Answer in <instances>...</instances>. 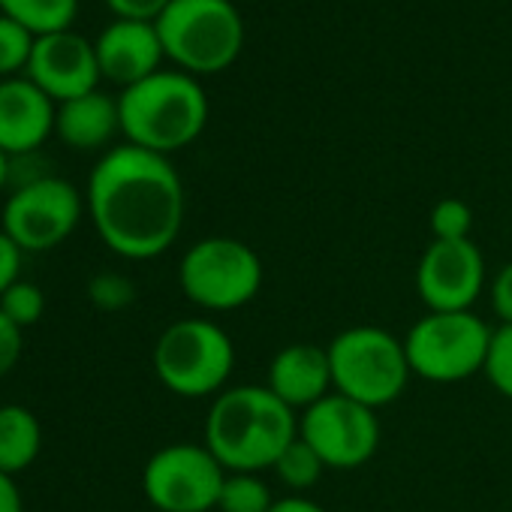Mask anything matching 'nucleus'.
<instances>
[{"label":"nucleus","mask_w":512,"mask_h":512,"mask_svg":"<svg viewBox=\"0 0 512 512\" xmlns=\"http://www.w3.org/2000/svg\"><path fill=\"white\" fill-rule=\"evenodd\" d=\"M85 205L94 232L115 256L145 263L178 241L187 196L169 157L124 142L94 163Z\"/></svg>","instance_id":"f257e3e1"},{"label":"nucleus","mask_w":512,"mask_h":512,"mask_svg":"<svg viewBox=\"0 0 512 512\" xmlns=\"http://www.w3.org/2000/svg\"><path fill=\"white\" fill-rule=\"evenodd\" d=\"M299 437V413L269 386H226L205 416V446L226 473L272 470Z\"/></svg>","instance_id":"f03ea898"},{"label":"nucleus","mask_w":512,"mask_h":512,"mask_svg":"<svg viewBox=\"0 0 512 512\" xmlns=\"http://www.w3.org/2000/svg\"><path fill=\"white\" fill-rule=\"evenodd\" d=\"M118 112L121 133L130 145L169 157L202 136L208 124V97L196 76L157 70L121 91Z\"/></svg>","instance_id":"7ed1b4c3"},{"label":"nucleus","mask_w":512,"mask_h":512,"mask_svg":"<svg viewBox=\"0 0 512 512\" xmlns=\"http://www.w3.org/2000/svg\"><path fill=\"white\" fill-rule=\"evenodd\" d=\"M154 28L175 70L196 79L229 70L244 49V19L232 0H172Z\"/></svg>","instance_id":"20e7f679"},{"label":"nucleus","mask_w":512,"mask_h":512,"mask_svg":"<svg viewBox=\"0 0 512 512\" xmlns=\"http://www.w3.org/2000/svg\"><path fill=\"white\" fill-rule=\"evenodd\" d=\"M151 365L157 380L178 398H217L235 368L229 332L205 317L166 326L154 344Z\"/></svg>","instance_id":"39448f33"},{"label":"nucleus","mask_w":512,"mask_h":512,"mask_svg":"<svg viewBox=\"0 0 512 512\" xmlns=\"http://www.w3.org/2000/svg\"><path fill=\"white\" fill-rule=\"evenodd\" d=\"M266 269L260 253L232 235H208L190 244L178 263L184 299L208 314H226L250 305L263 290Z\"/></svg>","instance_id":"423d86ee"},{"label":"nucleus","mask_w":512,"mask_h":512,"mask_svg":"<svg viewBox=\"0 0 512 512\" xmlns=\"http://www.w3.org/2000/svg\"><path fill=\"white\" fill-rule=\"evenodd\" d=\"M335 392L380 410L398 401L413 377L404 338L380 326H353L329 344Z\"/></svg>","instance_id":"0eeeda50"},{"label":"nucleus","mask_w":512,"mask_h":512,"mask_svg":"<svg viewBox=\"0 0 512 512\" xmlns=\"http://www.w3.org/2000/svg\"><path fill=\"white\" fill-rule=\"evenodd\" d=\"M494 329L473 311H428L404 338L410 371L428 383H461L485 371Z\"/></svg>","instance_id":"6e6552de"},{"label":"nucleus","mask_w":512,"mask_h":512,"mask_svg":"<svg viewBox=\"0 0 512 512\" xmlns=\"http://www.w3.org/2000/svg\"><path fill=\"white\" fill-rule=\"evenodd\" d=\"M85 196L61 175H37L22 181L4 202L0 229H4L22 253H46L61 247L85 214Z\"/></svg>","instance_id":"1a4fd4ad"},{"label":"nucleus","mask_w":512,"mask_h":512,"mask_svg":"<svg viewBox=\"0 0 512 512\" xmlns=\"http://www.w3.org/2000/svg\"><path fill=\"white\" fill-rule=\"evenodd\" d=\"M223 482L226 470L205 443H169L142 470V491L157 512H211Z\"/></svg>","instance_id":"9d476101"},{"label":"nucleus","mask_w":512,"mask_h":512,"mask_svg":"<svg viewBox=\"0 0 512 512\" xmlns=\"http://www.w3.org/2000/svg\"><path fill=\"white\" fill-rule=\"evenodd\" d=\"M299 437L320 455L326 470H356L380 449L377 410L332 392L299 413Z\"/></svg>","instance_id":"9b49d317"},{"label":"nucleus","mask_w":512,"mask_h":512,"mask_svg":"<svg viewBox=\"0 0 512 512\" xmlns=\"http://www.w3.org/2000/svg\"><path fill=\"white\" fill-rule=\"evenodd\" d=\"M416 290L428 311H470L485 290V260L473 238L431 241L416 266Z\"/></svg>","instance_id":"f8f14e48"},{"label":"nucleus","mask_w":512,"mask_h":512,"mask_svg":"<svg viewBox=\"0 0 512 512\" xmlns=\"http://www.w3.org/2000/svg\"><path fill=\"white\" fill-rule=\"evenodd\" d=\"M25 76L55 103L91 94L103 79L94 40H85L76 31L37 37Z\"/></svg>","instance_id":"ddd939ff"},{"label":"nucleus","mask_w":512,"mask_h":512,"mask_svg":"<svg viewBox=\"0 0 512 512\" xmlns=\"http://www.w3.org/2000/svg\"><path fill=\"white\" fill-rule=\"evenodd\" d=\"M58 103L28 76L0 79V151L10 160L31 157L55 133Z\"/></svg>","instance_id":"4468645a"},{"label":"nucleus","mask_w":512,"mask_h":512,"mask_svg":"<svg viewBox=\"0 0 512 512\" xmlns=\"http://www.w3.org/2000/svg\"><path fill=\"white\" fill-rule=\"evenodd\" d=\"M100 76L121 91L163 70V43L154 22L115 19L94 40Z\"/></svg>","instance_id":"2eb2a0df"},{"label":"nucleus","mask_w":512,"mask_h":512,"mask_svg":"<svg viewBox=\"0 0 512 512\" xmlns=\"http://www.w3.org/2000/svg\"><path fill=\"white\" fill-rule=\"evenodd\" d=\"M266 386L296 413L314 407L317 401L335 392L329 347H317L308 341L287 344L275 353Z\"/></svg>","instance_id":"dca6fc26"},{"label":"nucleus","mask_w":512,"mask_h":512,"mask_svg":"<svg viewBox=\"0 0 512 512\" xmlns=\"http://www.w3.org/2000/svg\"><path fill=\"white\" fill-rule=\"evenodd\" d=\"M121 133L118 100L103 94L100 88L82 94L76 100L58 103L55 112V136L73 151H100Z\"/></svg>","instance_id":"f3484780"},{"label":"nucleus","mask_w":512,"mask_h":512,"mask_svg":"<svg viewBox=\"0 0 512 512\" xmlns=\"http://www.w3.org/2000/svg\"><path fill=\"white\" fill-rule=\"evenodd\" d=\"M43 449V425L25 404H0V473L28 470Z\"/></svg>","instance_id":"a211bd4d"},{"label":"nucleus","mask_w":512,"mask_h":512,"mask_svg":"<svg viewBox=\"0 0 512 512\" xmlns=\"http://www.w3.org/2000/svg\"><path fill=\"white\" fill-rule=\"evenodd\" d=\"M0 16L28 28L34 37L73 31L79 0H0Z\"/></svg>","instance_id":"6ab92c4d"},{"label":"nucleus","mask_w":512,"mask_h":512,"mask_svg":"<svg viewBox=\"0 0 512 512\" xmlns=\"http://www.w3.org/2000/svg\"><path fill=\"white\" fill-rule=\"evenodd\" d=\"M272 506L275 497L260 473H226L217 500L220 512H269Z\"/></svg>","instance_id":"aec40b11"},{"label":"nucleus","mask_w":512,"mask_h":512,"mask_svg":"<svg viewBox=\"0 0 512 512\" xmlns=\"http://www.w3.org/2000/svg\"><path fill=\"white\" fill-rule=\"evenodd\" d=\"M272 470H275V476H278L290 491H308V488H314V485L320 482L326 464L320 461V455H317L302 437H296V440L281 452V458L275 461Z\"/></svg>","instance_id":"412c9836"},{"label":"nucleus","mask_w":512,"mask_h":512,"mask_svg":"<svg viewBox=\"0 0 512 512\" xmlns=\"http://www.w3.org/2000/svg\"><path fill=\"white\" fill-rule=\"evenodd\" d=\"M37 37L19 22L0 16V79L25 76Z\"/></svg>","instance_id":"4be33fe9"},{"label":"nucleus","mask_w":512,"mask_h":512,"mask_svg":"<svg viewBox=\"0 0 512 512\" xmlns=\"http://www.w3.org/2000/svg\"><path fill=\"white\" fill-rule=\"evenodd\" d=\"M428 226H431V241H464L470 238L473 229V211L467 202L446 196L431 208Z\"/></svg>","instance_id":"5701e85b"},{"label":"nucleus","mask_w":512,"mask_h":512,"mask_svg":"<svg viewBox=\"0 0 512 512\" xmlns=\"http://www.w3.org/2000/svg\"><path fill=\"white\" fill-rule=\"evenodd\" d=\"M0 311H4L22 332L34 323H40L43 311H46V296L37 284L31 281H16L4 296H0Z\"/></svg>","instance_id":"b1692460"},{"label":"nucleus","mask_w":512,"mask_h":512,"mask_svg":"<svg viewBox=\"0 0 512 512\" xmlns=\"http://www.w3.org/2000/svg\"><path fill=\"white\" fill-rule=\"evenodd\" d=\"M88 299H91L94 308H100L106 314H118V311L133 305L136 287L121 272H100V275H94L88 281Z\"/></svg>","instance_id":"393cba45"},{"label":"nucleus","mask_w":512,"mask_h":512,"mask_svg":"<svg viewBox=\"0 0 512 512\" xmlns=\"http://www.w3.org/2000/svg\"><path fill=\"white\" fill-rule=\"evenodd\" d=\"M488 383L512 401V326H497L491 335V347H488V359H485V371Z\"/></svg>","instance_id":"a878e982"},{"label":"nucleus","mask_w":512,"mask_h":512,"mask_svg":"<svg viewBox=\"0 0 512 512\" xmlns=\"http://www.w3.org/2000/svg\"><path fill=\"white\" fill-rule=\"evenodd\" d=\"M488 299H491V311L500 320V326H512V263L497 269V275L491 278V287H488Z\"/></svg>","instance_id":"bb28decb"},{"label":"nucleus","mask_w":512,"mask_h":512,"mask_svg":"<svg viewBox=\"0 0 512 512\" xmlns=\"http://www.w3.org/2000/svg\"><path fill=\"white\" fill-rule=\"evenodd\" d=\"M22 347H25L22 329L4 311H0V377H7L19 365Z\"/></svg>","instance_id":"cd10ccee"},{"label":"nucleus","mask_w":512,"mask_h":512,"mask_svg":"<svg viewBox=\"0 0 512 512\" xmlns=\"http://www.w3.org/2000/svg\"><path fill=\"white\" fill-rule=\"evenodd\" d=\"M172 0H106L115 19H133V22H157Z\"/></svg>","instance_id":"c85d7f7f"},{"label":"nucleus","mask_w":512,"mask_h":512,"mask_svg":"<svg viewBox=\"0 0 512 512\" xmlns=\"http://www.w3.org/2000/svg\"><path fill=\"white\" fill-rule=\"evenodd\" d=\"M22 250L19 244L0 229V296H4L22 278Z\"/></svg>","instance_id":"c756f323"},{"label":"nucleus","mask_w":512,"mask_h":512,"mask_svg":"<svg viewBox=\"0 0 512 512\" xmlns=\"http://www.w3.org/2000/svg\"><path fill=\"white\" fill-rule=\"evenodd\" d=\"M0 512H25L22 491H19L16 479L7 473H0Z\"/></svg>","instance_id":"7c9ffc66"},{"label":"nucleus","mask_w":512,"mask_h":512,"mask_svg":"<svg viewBox=\"0 0 512 512\" xmlns=\"http://www.w3.org/2000/svg\"><path fill=\"white\" fill-rule=\"evenodd\" d=\"M269 512H329V509H323V506H320L317 500H311V497L290 494V497L275 500V506H272Z\"/></svg>","instance_id":"2f4dec72"},{"label":"nucleus","mask_w":512,"mask_h":512,"mask_svg":"<svg viewBox=\"0 0 512 512\" xmlns=\"http://www.w3.org/2000/svg\"><path fill=\"white\" fill-rule=\"evenodd\" d=\"M10 181H13V160L4 151H0V193H4V187Z\"/></svg>","instance_id":"473e14b6"}]
</instances>
